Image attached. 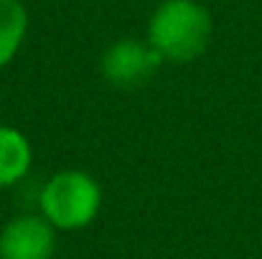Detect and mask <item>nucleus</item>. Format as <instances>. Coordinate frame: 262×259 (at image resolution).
I'll list each match as a JSON object with an SVG mask.
<instances>
[{"instance_id":"obj_1","label":"nucleus","mask_w":262,"mask_h":259,"mask_svg":"<svg viewBox=\"0 0 262 259\" xmlns=\"http://www.w3.org/2000/svg\"><path fill=\"white\" fill-rule=\"evenodd\" d=\"M214 20L199 0H161L145 26V41L163 64H191L211 43Z\"/></svg>"},{"instance_id":"obj_2","label":"nucleus","mask_w":262,"mask_h":259,"mask_svg":"<svg viewBox=\"0 0 262 259\" xmlns=\"http://www.w3.org/2000/svg\"><path fill=\"white\" fill-rule=\"evenodd\" d=\"M104 206L99 180L82 168L51 173L38 191V214L56 231H82L92 226Z\"/></svg>"},{"instance_id":"obj_3","label":"nucleus","mask_w":262,"mask_h":259,"mask_svg":"<svg viewBox=\"0 0 262 259\" xmlns=\"http://www.w3.org/2000/svg\"><path fill=\"white\" fill-rule=\"evenodd\" d=\"M161 66L163 59L156 54V49L145 38L133 36L112 41L99 56V74L115 89H138L148 84Z\"/></svg>"},{"instance_id":"obj_4","label":"nucleus","mask_w":262,"mask_h":259,"mask_svg":"<svg viewBox=\"0 0 262 259\" xmlns=\"http://www.w3.org/2000/svg\"><path fill=\"white\" fill-rule=\"evenodd\" d=\"M56 247L59 231L38 211L15 214L0 226V259H54Z\"/></svg>"},{"instance_id":"obj_5","label":"nucleus","mask_w":262,"mask_h":259,"mask_svg":"<svg viewBox=\"0 0 262 259\" xmlns=\"http://www.w3.org/2000/svg\"><path fill=\"white\" fill-rule=\"evenodd\" d=\"M33 168V145L23 130L0 122V191L20 185Z\"/></svg>"},{"instance_id":"obj_6","label":"nucleus","mask_w":262,"mask_h":259,"mask_svg":"<svg viewBox=\"0 0 262 259\" xmlns=\"http://www.w3.org/2000/svg\"><path fill=\"white\" fill-rule=\"evenodd\" d=\"M28 8L23 0H0V72L10 66L28 38Z\"/></svg>"}]
</instances>
